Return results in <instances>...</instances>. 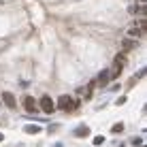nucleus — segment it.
I'll list each match as a JSON object with an SVG mask.
<instances>
[{
    "mask_svg": "<svg viewBox=\"0 0 147 147\" xmlns=\"http://www.w3.org/2000/svg\"><path fill=\"white\" fill-rule=\"evenodd\" d=\"M36 105H38V109L43 111V113H53L55 111V102L51 100V96H43Z\"/></svg>",
    "mask_w": 147,
    "mask_h": 147,
    "instance_id": "nucleus-1",
    "label": "nucleus"
},
{
    "mask_svg": "<svg viewBox=\"0 0 147 147\" xmlns=\"http://www.w3.org/2000/svg\"><path fill=\"white\" fill-rule=\"evenodd\" d=\"M55 107H58L60 111H73V109H75V100L70 98V96H66V94H64V96H60V98H58Z\"/></svg>",
    "mask_w": 147,
    "mask_h": 147,
    "instance_id": "nucleus-2",
    "label": "nucleus"
},
{
    "mask_svg": "<svg viewBox=\"0 0 147 147\" xmlns=\"http://www.w3.org/2000/svg\"><path fill=\"white\" fill-rule=\"evenodd\" d=\"M24 109H26L28 113H36L38 111V105H36V100H34V96H24Z\"/></svg>",
    "mask_w": 147,
    "mask_h": 147,
    "instance_id": "nucleus-3",
    "label": "nucleus"
},
{
    "mask_svg": "<svg viewBox=\"0 0 147 147\" xmlns=\"http://www.w3.org/2000/svg\"><path fill=\"white\" fill-rule=\"evenodd\" d=\"M2 102L7 105L9 109H15V107H17V98H15L13 92H2Z\"/></svg>",
    "mask_w": 147,
    "mask_h": 147,
    "instance_id": "nucleus-4",
    "label": "nucleus"
},
{
    "mask_svg": "<svg viewBox=\"0 0 147 147\" xmlns=\"http://www.w3.org/2000/svg\"><path fill=\"white\" fill-rule=\"evenodd\" d=\"M111 81V75H109V70H102V73L98 75V77H96V83L98 85H107Z\"/></svg>",
    "mask_w": 147,
    "mask_h": 147,
    "instance_id": "nucleus-5",
    "label": "nucleus"
},
{
    "mask_svg": "<svg viewBox=\"0 0 147 147\" xmlns=\"http://www.w3.org/2000/svg\"><path fill=\"white\" fill-rule=\"evenodd\" d=\"M134 47H136V40H132V38H124V40H121V49H124V53L130 51V49H134Z\"/></svg>",
    "mask_w": 147,
    "mask_h": 147,
    "instance_id": "nucleus-6",
    "label": "nucleus"
},
{
    "mask_svg": "<svg viewBox=\"0 0 147 147\" xmlns=\"http://www.w3.org/2000/svg\"><path fill=\"white\" fill-rule=\"evenodd\" d=\"M73 134L75 136H88L90 134V128H88V126H79V128H75Z\"/></svg>",
    "mask_w": 147,
    "mask_h": 147,
    "instance_id": "nucleus-7",
    "label": "nucleus"
},
{
    "mask_svg": "<svg viewBox=\"0 0 147 147\" xmlns=\"http://www.w3.org/2000/svg\"><path fill=\"white\" fill-rule=\"evenodd\" d=\"M24 132H26V134H38L40 132V126H26Z\"/></svg>",
    "mask_w": 147,
    "mask_h": 147,
    "instance_id": "nucleus-8",
    "label": "nucleus"
},
{
    "mask_svg": "<svg viewBox=\"0 0 147 147\" xmlns=\"http://www.w3.org/2000/svg\"><path fill=\"white\" fill-rule=\"evenodd\" d=\"M128 34H130V38H132V36H143L145 32H141V30L134 26V28H130V30H128Z\"/></svg>",
    "mask_w": 147,
    "mask_h": 147,
    "instance_id": "nucleus-9",
    "label": "nucleus"
},
{
    "mask_svg": "<svg viewBox=\"0 0 147 147\" xmlns=\"http://www.w3.org/2000/svg\"><path fill=\"white\" fill-rule=\"evenodd\" d=\"M130 11H132V13H141V15H145V4H139V7H132Z\"/></svg>",
    "mask_w": 147,
    "mask_h": 147,
    "instance_id": "nucleus-10",
    "label": "nucleus"
},
{
    "mask_svg": "<svg viewBox=\"0 0 147 147\" xmlns=\"http://www.w3.org/2000/svg\"><path fill=\"white\" fill-rule=\"evenodd\" d=\"M121 130H124V124H121V121L113 126V132H115V134H117V132H121Z\"/></svg>",
    "mask_w": 147,
    "mask_h": 147,
    "instance_id": "nucleus-11",
    "label": "nucleus"
},
{
    "mask_svg": "<svg viewBox=\"0 0 147 147\" xmlns=\"http://www.w3.org/2000/svg\"><path fill=\"white\" fill-rule=\"evenodd\" d=\"M105 143V136H94V145H102Z\"/></svg>",
    "mask_w": 147,
    "mask_h": 147,
    "instance_id": "nucleus-12",
    "label": "nucleus"
},
{
    "mask_svg": "<svg viewBox=\"0 0 147 147\" xmlns=\"http://www.w3.org/2000/svg\"><path fill=\"white\" fill-rule=\"evenodd\" d=\"M132 143H134V147H136V145L141 147V145H143V139H132Z\"/></svg>",
    "mask_w": 147,
    "mask_h": 147,
    "instance_id": "nucleus-13",
    "label": "nucleus"
},
{
    "mask_svg": "<svg viewBox=\"0 0 147 147\" xmlns=\"http://www.w3.org/2000/svg\"><path fill=\"white\" fill-rule=\"evenodd\" d=\"M2 141H4V136H2V132H0V143H2Z\"/></svg>",
    "mask_w": 147,
    "mask_h": 147,
    "instance_id": "nucleus-14",
    "label": "nucleus"
},
{
    "mask_svg": "<svg viewBox=\"0 0 147 147\" xmlns=\"http://www.w3.org/2000/svg\"><path fill=\"white\" fill-rule=\"evenodd\" d=\"M139 2H141V4H145V0H139Z\"/></svg>",
    "mask_w": 147,
    "mask_h": 147,
    "instance_id": "nucleus-15",
    "label": "nucleus"
},
{
    "mask_svg": "<svg viewBox=\"0 0 147 147\" xmlns=\"http://www.w3.org/2000/svg\"><path fill=\"white\" fill-rule=\"evenodd\" d=\"M53 147H62V145H60V143H58V145H53Z\"/></svg>",
    "mask_w": 147,
    "mask_h": 147,
    "instance_id": "nucleus-16",
    "label": "nucleus"
},
{
    "mask_svg": "<svg viewBox=\"0 0 147 147\" xmlns=\"http://www.w3.org/2000/svg\"><path fill=\"white\" fill-rule=\"evenodd\" d=\"M17 147H24V145H17Z\"/></svg>",
    "mask_w": 147,
    "mask_h": 147,
    "instance_id": "nucleus-17",
    "label": "nucleus"
},
{
    "mask_svg": "<svg viewBox=\"0 0 147 147\" xmlns=\"http://www.w3.org/2000/svg\"><path fill=\"white\" fill-rule=\"evenodd\" d=\"M141 147H143V145H141Z\"/></svg>",
    "mask_w": 147,
    "mask_h": 147,
    "instance_id": "nucleus-18",
    "label": "nucleus"
}]
</instances>
